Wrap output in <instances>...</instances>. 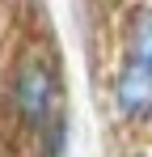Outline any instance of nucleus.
Wrapping results in <instances>:
<instances>
[{
  "label": "nucleus",
  "instance_id": "f03ea898",
  "mask_svg": "<svg viewBox=\"0 0 152 157\" xmlns=\"http://www.w3.org/2000/svg\"><path fill=\"white\" fill-rule=\"evenodd\" d=\"M114 110L118 119L139 128L152 115V13L135 9L127 26V51L114 77Z\"/></svg>",
  "mask_w": 152,
  "mask_h": 157
},
{
  "label": "nucleus",
  "instance_id": "f257e3e1",
  "mask_svg": "<svg viewBox=\"0 0 152 157\" xmlns=\"http://www.w3.org/2000/svg\"><path fill=\"white\" fill-rule=\"evenodd\" d=\"M9 110L30 136L42 140V157L63 149V77L47 55H25L9 77Z\"/></svg>",
  "mask_w": 152,
  "mask_h": 157
}]
</instances>
